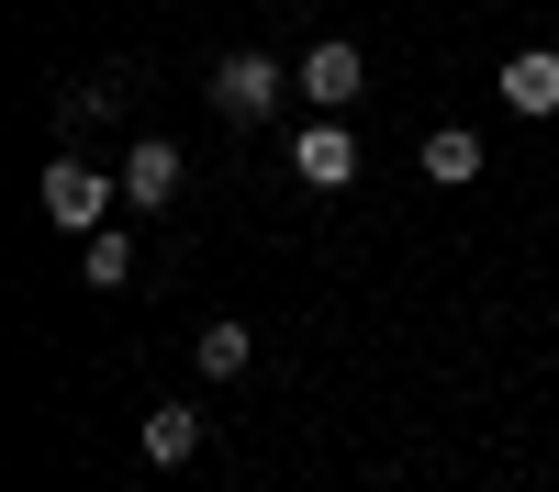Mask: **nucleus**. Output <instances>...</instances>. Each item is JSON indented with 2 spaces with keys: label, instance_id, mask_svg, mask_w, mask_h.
Returning <instances> with one entry per match:
<instances>
[{
  "label": "nucleus",
  "instance_id": "obj_1",
  "mask_svg": "<svg viewBox=\"0 0 559 492\" xmlns=\"http://www.w3.org/2000/svg\"><path fill=\"white\" fill-rule=\"evenodd\" d=\"M45 224H57V236H102L112 224V202H123V179H102L90 157H45Z\"/></svg>",
  "mask_w": 559,
  "mask_h": 492
},
{
  "label": "nucleus",
  "instance_id": "obj_2",
  "mask_svg": "<svg viewBox=\"0 0 559 492\" xmlns=\"http://www.w3.org/2000/svg\"><path fill=\"white\" fill-rule=\"evenodd\" d=\"M280 89H292V68H280V57H258V45H236V57H213V112L258 123V112H280Z\"/></svg>",
  "mask_w": 559,
  "mask_h": 492
},
{
  "label": "nucleus",
  "instance_id": "obj_3",
  "mask_svg": "<svg viewBox=\"0 0 559 492\" xmlns=\"http://www.w3.org/2000/svg\"><path fill=\"white\" fill-rule=\"evenodd\" d=\"M292 179H302V191H358V134H347L336 112L302 123V134H292Z\"/></svg>",
  "mask_w": 559,
  "mask_h": 492
},
{
  "label": "nucleus",
  "instance_id": "obj_4",
  "mask_svg": "<svg viewBox=\"0 0 559 492\" xmlns=\"http://www.w3.org/2000/svg\"><path fill=\"white\" fill-rule=\"evenodd\" d=\"M292 89H302V101H313V112H347V101H358V89H369V57H358V45H347V34H324V45H313V57L292 68Z\"/></svg>",
  "mask_w": 559,
  "mask_h": 492
},
{
  "label": "nucleus",
  "instance_id": "obj_5",
  "mask_svg": "<svg viewBox=\"0 0 559 492\" xmlns=\"http://www.w3.org/2000/svg\"><path fill=\"white\" fill-rule=\"evenodd\" d=\"M123 202L134 213H168L179 202V146H168V134H134V146H123Z\"/></svg>",
  "mask_w": 559,
  "mask_h": 492
},
{
  "label": "nucleus",
  "instance_id": "obj_6",
  "mask_svg": "<svg viewBox=\"0 0 559 492\" xmlns=\"http://www.w3.org/2000/svg\"><path fill=\"white\" fill-rule=\"evenodd\" d=\"M134 447H146V470H179V459H202V415H191V403H146Z\"/></svg>",
  "mask_w": 559,
  "mask_h": 492
},
{
  "label": "nucleus",
  "instance_id": "obj_7",
  "mask_svg": "<svg viewBox=\"0 0 559 492\" xmlns=\"http://www.w3.org/2000/svg\"><path fill=\"white\" fill-rule=\"evenodd\" d=\"M503 112H559V45H515L503 57Z\"/></svg>",
  "mask_w": 559,
  "mask_h": 492
},
{
  "label": "nucleus",
  "instance_id": "obj_8",
  "mask_svg": "<svg viewBox=\"0 0 559 492\" xmlns=\"http://www.w3.org/2000/svg\"><path fill=\"white\" fill-rule=\"evenodd\" d=\"M426 179H437V191H471V179H481V134L471 123H437L426 134Z\"/></svg>",
  "mask_w": 559,
  "mask_h": 492
},
{
  "label": "nucleus",
  "instance_id": "obj_9",
  "mask_svg": "<svg viewBox=\"0 0 559 492\" xmlns=\"http://www.w3.org/2000/svg\"><path fill=\"white\" fill-rule=\"evenodd\" d=\"M79 268H90V291H123V280H134V236H123V224L79 236Z\"/></svg>",
  "mask_w": 559,
  "mask_h": 492
},
{
  "label": "nucleus",
  "instance_id": "obj_10",
  "mask_svg": "<svg viewBox=\"0 0 559 492\" xmlns=\"http://www.w3.org/2000/svg\"><path fill=\"white\" fill-rule=\"evenodd\" d=\"M202 381H247V325H236V313H224V325H202Z\"/></svg>",
  "mask_w": 559,
  "mask_h": 492
}]
</instances>
